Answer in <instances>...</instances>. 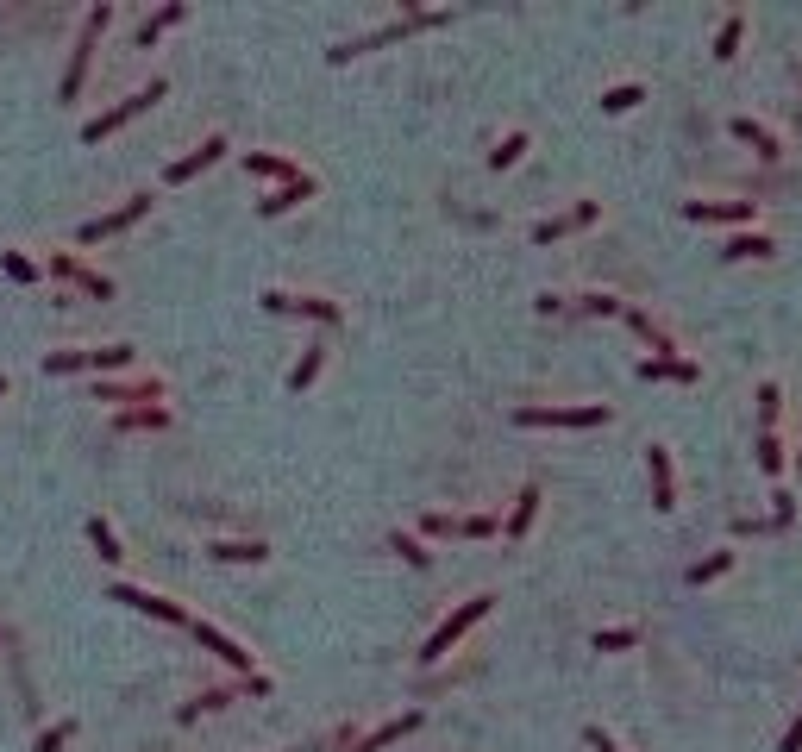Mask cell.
Masks as SVG:
<instances>
[{
    "instance_id": "cell-1",
    "label": "cell",
    "mask_w": 802,
    "mask_h": 752,
    "mask_svg": "<svg viewBox=\"0 0 802 752\" xmlns=\"http://www.w3.org/2000/svg\"><path fill=\"white\" fill-rule=\"evenodd\" d=\"M452 13H408V19H395V26H376V32H364V38H345V44H333V63H351V57H364V51H383V44H395V38H408V32H427V26H445Z\"/></svg>"
},
{
    "instance_id": "cell-2",
    "label": "cell",
    "mask_w": 802,
    "mask_h": 752,
    "mask_svg": "<svg viewBox=\"0 0 802 752\" xmlns=\"http://www.w3.org/2000/svg\"><path fill=\"white\" fill-rule=\"evenodd\" d=\"M489 602H495V596H470L464 608H452V615H445V621L427 633V646H420V665H439V658L452 652V646L464 640V633H470V627H477V621L489 615Z\"/></svg>"
},
{
    "instance_id": "cell-3",
    "label": "cell",
    "mask_w": 802,
    "mask_h": 752,
    "mask_svg": "<svg viewBox=\"0 0 802 752\" xmlns=\"http://www.w3.org/2000/svg\"><path fill=\"white\" fill-rule=\"evenodd\" d=\"M107 19H113V7H94V13H88L76 51H69V69H63V101H76V94H82V82H88V57H94V38L107 32Z\"/></svg>"
},
{
    "instance_id": "cell-4",
    "label": "cell",
    "mask_w": 802,
    "mask_h": 752,
    "mask_svg": "<svg viewBox=\"0 0 802 752\" xmlns=\"http://www.w3.org/2000/svg\"><path fill=\"white\" fill-rule=\"evenodd\" d=\"M151 101H163V76H157V82H145V88H138V94H132V101H120V107H107V113H101V120H88V126H82V138H88V145H101V138H107V132H120L126 120H138V113H145Z\"/></svg>"
},
{
    "instance_id": "cell-5",
    "label": "cell",
    "mask_w": 802,
    "mask_h": 752,
    "mask_svg": "<svg viewBox=\"0 0 802 752\" xmlns=\"http://www.w3.org/2000/svg\"><path fill=\"white\" fill-rule=\"evenodd\" d=\"M608 408L583 402V408H514V427H602Z\"/></svg>"
},
{
    "instance_id": "cell-6",
    "label": "cell",
    "mask_w": 802,
    "mask_h": 752,
    "mask_svg": "<svg viewBox=\"0 0 802 752\" xmlns=\"http://www.w3.org/2000/svg\"><path fill=\"white\" fill-rule=\"evenodd\" d=\"M113 602H126V608H138V615H151V621L188 627V608H182V602H163V596H151V590H138V583H113Z\"/></svg>"
},
{
    "instance_id": "cell-7",
    "label": "cell",
    "mask_w": 802,
    "mask_h": 752,
    "mask_svg": "<svg viewBox=\"0 0 802 752\" xmlns=\"http://www.w3.org/2000/svg\"><path fill=\"white\" fill-rule=\"evenodd\" d=\"M264 308H270V314H314V320H326V326H339V301H320V295L270 289V295H264Z\"/></svg>"
},
{
    "instance_id": "cell-8",
    "label": "cell",
    "mask_w": 802,
    "mask_h": 752,
    "mask_svg": "<svg viewBox=\"0 0 802 752\" xmlns=\"http://www.w3.org/2000/svg\"><path fill=\"white\" fill-rule=\"evenodd\" d=\"M188 627H195V640H201L207 652H214V658H226L232 671H245V677H257V671H251V652H245L239 640H232V633H220L214 621H188Z\"/></svg>"
},
{
    "instance_id": "cell-9",
    "label": "cell",
    "mask_w": 802,
    "mask_h": 752,
    "mask_svg": "<svg viewBox=\"0 0 802 752\" xmlns=\"http://www.w3.org/2000/svg\"><path fill=\"white\" fill-rule=\"evenodd\" d=\"M145 207H151L145 195H132L126 207H113V214H101V220H88V226H82V245H94V239H113V232H126L132 220H145Z\"/></svg>"
},
{
    "instance_id": "cell-10",
    "label": "cell",
    "mask_w": 802,
    "mask_h": 752,
    "mask_svg": "<svg viewBox=\"0 0 802 752\" xmlns=\"http://www.w3.org/2000/svg\"><path fill=\"white\" fill-rule=\"evenodd\" d=\"M646 464H652V508L671 514L677 508V477H671V452L665 445H646Z\"/></svg>"
},
{
    "instance_id": "cell-11",
    "label": "cell",
    "mask_w": 802,
    "mask_h": 752,
    "mask_svg": "<svg viewBox=\"0 0 802 752\" xmlns=\"http://www.w3.org/2000/svg\"><path fill=\"white\" fill-rule=\"evenodd\" d=\"M220 157H226V138L214 132V138H201V145H195V151H188V157H176V163H170V170H163V182H188V176H201V170H207V163H220Z\"/></svg>"
},
{
    "instance_id": "cell-12",
    "label": "cell",
    "mask_w": 802,
    "mask_h": 752,
    "mask_svg": "<svg viewBox=\"0 0 802 752\" xmlns=\"http://www.w3.org/2000/svg\"><path fill=\"white\" fill-rule=\"evenodd\" d=\"M683 214H690V220H721V226H746V220H759V207H752V201H683Z\"/></svg>"
},
{
    "instance_id": "cell-13",
    "label": "cell",
    "mask_w": 802,
    "mask_h": 752,
    "mask_svg": "<svg viewBox=\"0 0 802 752\" xmlns=\"http://www.w3.org/2000/svg\"><path fill=\"white\" fill-rule=\"evenodd\" d=\"M414 727H420V709H408V715H395V721H383V727H376V734H364V740H351L345 752H383V746H395L401 734H414Z\"/></svg>"
},
{
    "instance_id": "cell-14",
    "label": "cell",
    "mask_w": 802,
    "mask_h": 752,
    "mask_svg": "<svg viewBox=\"0 0 802 752\" xmlns=\"http://www.w3.org/2000/svg\"><path fill=\"white\" fill-rule=\"evenodd\" d=\"M589 220H596V201H577L571 214L539 220V226H533V245H552V239H564V232H577V226H589Z\"/></svg>"
},
{
    "instance_id": "cell-15",
    "label": "cell",
    "mask_w": 802,
    "mask_h": 752,
    "mask_svg": "<svg viewBox=\"0 0 802 752\" xmlns=\"http://www.w3.org/2000/svg\"><path fill=\"white\" fill-rule=\"evenodd\" d=\"M51 270H57L63 282H82V289H88V295H101V301L113 295V282H107V276H94L88 264H76V257H69V251H57V257H51Z\"/></svg>"
},
{
    "instance_id": "cell-16",
    "label": "cell",
    "mask_w": 802,
    "mask_h": 752,
    "mask_svg": "<svg viewBox=\"0 0 802 752\" xmlns=\"http://www.w3.org/2000/svg\"><path fill=\"white\" fill-rule=\"evenodd\" d=\"M427 533H470V539H483L495 533L489 514H427Z\"/></svg>"
},
{
    "instance_id": "cell-17",
    "label": "cell",
    "mask_w": 802,
    "mask_h": 752,
    "mask_svg": "<svg viewBox=\"0 0 802 752\" xmlns=\"http://www.w3.org/2000/svg\"><path fill=\"white\" fill-rule=\"evenodd\" d=\"M207 552H214L220 564H264V558H270V546H264V539H214Z\"/></svg>"
},
{
    "instance_id": "cell-18",
    "label": "cell",
    "mask_w": 802,
    "mask_h": 752,
    "mask_svg": "<svg viewBox=\"0 0 802 752\" xmlns=\"http://www.w3.org/2000/svg\"><path fill=\"white\" fill-rule=\"evenodd\" d=\"M308 195H314V176H295V182H282L276 195L257 201V214H289V207H295V201H308Z\"/></svg>"
},
{
    "instance_id": "cell-19",
    "label": "cell",
    "mask_w": 802,
    "mask_h": 752,
    "mask_svg": "<svg viewBox=\"0 0 802 752\" xmlns=\"http://www.w3.org/2000/svg\"><path fill=\"white\" fill-rule=\"evenodd\" d=\"M245 170H251V176H276V182L308 176V170H295V163H289V157H276V151H251V157H245Z\"/></svg>"
},
{
    "instance_id": "cell-20",
    "label": "cell",
    "mask_w": 802,
    "mask_h": 752,
    "mask_svg": "<svg viewBox=\"0 0 802 752\" xmlns=\"http://www.w3.org/2000/svg\"><path fill=\"white\" fill-rule=\"evenodd\" d=\"M182 19H188V7H182V0H170V7H163V13H151L145 26H138V44H157V38L170 32V26H182Z\"/></svg>"
},
{
    "instance_id": "cell-21",
    "label": "cell",
    "mask_w": 802,
    "mask_h": 752,
    "mask_svg": "<svg viewBox=\"0 0 802 752\" xmlns=\"http://www.w3.org/2000/svg\"><path fill=\"white\" fill-rule=\"evenodd\" d=\"M533 514H539V483H527L521 496H514V514H508V539H521L533 527Z\"/></svg>"
},
{
    "instance_id": "cell-22",
    "label": "cell",
    "mask_w": 802,
    "mask_h": 752,
    "mask_svg": "<svg viewBox=\"0 0 802 752\" xmlns=\"http://www.w3.org/2000/svg\"><path fill=\"white\" fill-rule=\"evenodd\" d=\"M640 376H652V383H658V376H671V383H696V364L690 358H646Z\"/></svg>"
},
{
    "instance_id": "cell-23",
    "label": "cell",
    "mask_w": 802,
    "mask_h": 752,
    "mask_svg": "<svg viewBox=\"0 0 802 752\" xmlns=\"http://www.w3.org/2000/svg\"><path fill=\"white\" fill-rule=\"evenodd\" d=\"M94 395H101V402H157L163 383H138V389H126V383H101Z\"/></svg>"
},
{
    "instance_id": "cell-24",
    "label": "cell",
    "mask_w": 802,
    "mask_h": 752,
    "mask_svg": "<svg viewBox=\"0 0 802 752\" xmlns=\"http://www.w3.org/2000/svg\"><path fill=\"white\" fill-rule=\"evenodd\" d=\"M734 138H746V145H752V151H765V157L784 151V145H777V132H765L759 120H734Z\"/></svg>"
},
{
    "instance_id": "cell-25",
    "label": "cell",
    "mask_w": 802,
    "mask_h": 752,
    "mask_svg": "<svg viewBox=\"0 0 802 752\" xmlns=\"http://www.w3.org/2000/svg\"><path fill=\"white\" fill-rule=\"evenodd\" d=\"M320 364H326V345H308V351H301V364H295V376H289V389H314Z\"/></svg>"
},
{
    "instance_id": "cell-26",
    "label": "cell",
    "mask_w": 802,
    "mask_h": 752,
    "mask_svg": "<svg viewBox=\"0 0 802 752\" xmlns=\"http://www.w3.org/2000/svg\"><path fill=\"white\" fill-rule=\"evenodd\" d=\"M88 539H94V552H101L107 564H120V558H126V552H120V539H113V527L101 521V514H94V521H88Z\"/></svg>"
},
{
    "instance_id": "cell-27",
    "label": "cell",
    "mask_w": 802,
    "mask_h": 752,
    "mask_svg": "<svg viewBox=\"0 0 802 752\" xmlns=\"http://www.w3.org/2000/svg\"><path fill=\"white\" fill-rule=\"evenodd\" d=\"M771 251V232H740V239H727L721 257H765Z\"/></svg>"
},
{
    "instance_id": "cell-28",
    "label": "cell",
    "mask_w": 802,
    "mask_h": 752,
    "mask_svg": "<svg viewBox=\"0 0 802 752\" xmlns=\"http://www.w3.org/2000/svg\"><path fill=\"white\" fill-rule=\"evenodd\" d=\"M640 101H646V88H640V82H621V88H608V94H602V107H608V113H627V107H640Z\"/></svg>"
},
{
    "instance_id": "cell-29",
    "label": "cell",
    "mask_w": 802,
    "mask_h": 752,
    "mask_svg": "<svg viewBox=\"0 0 802 752\" xmlns=\"http://www.w3.org/2000/svg\"><path fill=\"white\" fill-rule=\"evenodd\" d=\"M132 364V345H101V351H88V370H126Z\"/></svg>"
},
{
    "instance_id": "cell-30",
    "label": "cell",
    "mask_w": 802,
    "mask_h": 752,
    "mask_svg": "<svg viewBox=\"0 0 802 752\" xmlns=\"http://www.w3.org/2000/svg\"><path fill=\"white\" fill-rule=\"evenodd\" d=\"M621 320H627V326H633V333H640V339H646V345H658V351H671V339H665V333H658V320H646V314H640V308H627V314H621Z\"/></svg>"
},
{
    "instance_id": "cell-31",
    "label": "cell",
    "mask_w": 802,
    "mask_h": 752,
    "mask_svg": "<svg viewBox=\"0 0 802 752\" xmlns=\"http://www.w3.org/2000/svg\"><path fill=\"white\" fill-rule=\"evenodd\" d=\"M740 32H746V19L734 13V19H721V32H715V57H734L740 51Z\"/></svg>"
},
{
    "instance_id": "cell-32",
    "label": "cell",
    "mask_w": 802,
    "mask_h": 752,
    "mask_svg": "<svg viewBox=\"0 0 802 752\" xmlns=\"http://www.w3.org/2000/svg\"><path fill=\"white\" fill-rule=\"evenodd\" d=\"M777 414H784V395H777V383H765V389H759V427H765V433L777 427Z\"/></svg>"
},
{
    "instance_id": "cell-33",
    "label": "cell",
    "mask_w": 802,
    "mask_h": 752,
    "mask_svg": "<svg viewBox=\"0 0 802 752\" xmlns=\"http://www.w3.org/2000/svg\"><path fill=\"white\" fill-rule=\"evenodd\" d=\"M521 151H527V132H508V138H502V145H495V151H489V163H495V170H508V163H514V157H521Z\"/></svg>"
},
{
    "instance_id": "cell-34",
    "label": "cell",
    "mask_w": 802,
    "mask_h": 752,
    "mask_svg": "<svg viewBox=\"0 0 802 752\" xmlns=\"http://www.w3.org/2000/svg\"><path fill=\"white\" fill-rule=\"evenodd\" d=\"M0 270H7L13 282H38V264H32L26 251H7V257H0Z\"/></svg>"
},
{
    "instance_id": "cell-35",
    "label": "cell",
    "mask_w": 802,
    "mask_h": 752,
    "mask_svg": "<svg viewBox=\"0 0 802 752\" xmlns=\"http://www.w3.org/2000/svg\"><path fill=\"white\" fill-rule=\"evenodd\" d=\"M633 640H640L633 627H602V633H596V652H627Z\"/></svg>"
},
{
    "instance_id": "cell-36",
    "label": "cell",
    "mask_w": 802,
    "mask_h": 752,
    "mask_svg": "<svg viewBox=\"0 0 802 752\" xmlns=\"http://www.w3.org/2000/svg\"><path fill=\"white\" fill-rule=\"evenodd\" d=\"M727 564H734V552H709V558H702L696 571H690V583H715V577L727 571Z\"/></svg>"
},
{
    "instance_id": "cell-37",
    "label": "cell",
    "mask_w": 802,
    "mask_h": 752,
    "mask_svg": "<svg viewBox=\"0 0 802 752\" xmlns=\"http://www.w3.org/2000/svg\"><path fill=\"white\" fill-rule=\"evenodd\" d=\"M389 546H395L401 558H408V564H427V558H433V552H427V546H420V539H414V533H389Z\"/></svg>"
},
{
    "instance_id": "cell-38",
    "label": "cell",
    "mask_w": 802,
    "mask_h": 752,
    "mask_svg": "<svg viewBox=\"0 0 802 752\" xmlns=\"http://www.w3.org/2000/svg\"><path fill=\"white\" fill-rule=\"evenodd\" d=\"M69 734H76V721H57V727H44V734H38V752H63V746H69Z\"/></svg>"
},
{
    "instance_id": "cell-39",
    "label": "cell",
    "mask_w": 802,
    "mask_h": 752,
    "mask_svg": "<svg viewBox=\"0 0 802 752\" xmlns=\"http://www.w3.org/2000/svg\"><path fill=\"white\" fill-rule=\"evenodd\" d=\"M759 464L771 470V477L784 470V445H777V433H759Z\"/></svg>"
},
{
    "instance_id": "cell-40",
    "label": "cell",
    "mask_w": 802,
    "mask_h": 752,
    "mask_svg": "<svg viewBox=\"0 0 802 752\" xmlns=\"http://www.w3.org/2000/svg\"><path fill=\"white\" fill-rule=\"evenodd\" d=\"M44 370H88V351H51V358H44Z\"/></svg>"
},
{
    "instance_id": "cell-41",
    "label": "cell",
    "mask_w": 802,
    "mask_h": 752,
    "mask_svg": "<svg viewBox=\"0 0 802 752\" xmlns=\"http://www.w3.org/2000/svg\"><path fill=\"white\" fill-rule=\"evenodd\" d=\"M163 420H170L163 408H145V414H120V427H163Z\"/></svg>"
},
{
    "instance_id": "cell-42",
    "label": "cell",
    "mask_w": 802,
    "mask_h": 752,
    "mask_svg": "<svg viewBox=\"0 0 802 752\" xmlns=\"http://www.w3.org/2000/svg\"><path fill=\"white\" fill-rule=\"evenodd\" d=\"M583 308H589V314H627V301H615V295H589Z\"/></svg>"
},
{
    "instance_id": "cell-43",
    "label": "cell",
    "mask_w": 802,
    "mask_h": 752,
    "mask_svg": "<svg viewBox=\"0 0 802 752\" xmlns=\"http://www.w3.org/2000/svg\"><path fill=\"white\" fill-rule=\"evenodd\" d=\"M583 740H589V752H621L615 740H608V734H602V727H589V734H583Z\"/></svg>"
},
{
    "instance_id": "cell-44",
    "label": "cell",
    "mask_w": 802,
    "mask_h": 752,
    "mask_svg": "<svg viewBox=\"0 0 802 752\" xmlns=\"http://www.w3.org/2000/svg\"><path fill=\"white\" fill-rule=\"evenodd\" d=\"M784 752H802V715L790 721V734H784Z\"/></svg>"
},
{
    "instance_id": "cell-45",
    "label": "cell",
    "mask_w": 802,
    "mask_h": 752,
    "mask_svg": "<svg viewBox=\"0 0 802 752\" xmlns=\"http://www.w3.org/2000/svg\"><path fill=\"white\" fill-rule=\"evenodd\" d=\"M0 395H7V376H0Z\"/></svg>"
}]
</instances>
